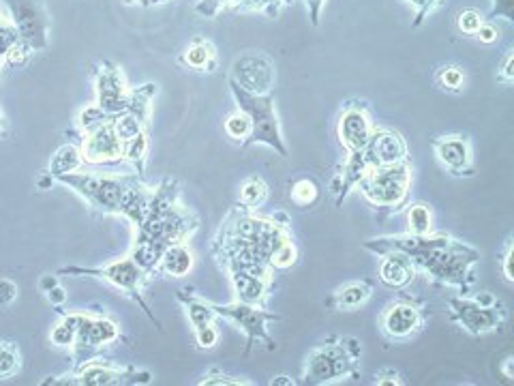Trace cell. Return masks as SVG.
<instances>
[{"label":"cell","mask_w":514,"mask_h":386,"mask_svg":"<svg viewBox=\"0 0 514 386\" xmlns=\"http://www.w3.org/2000/svg\"><path fill=\"white\" fill-rule=\"evenodd\" d=\"M326 0H307V11H309V20L313 26L320 24L322 18V7H324Z\"/></svg>","instance_id":"681fc988"},{"label":"cell","mask_w":514,"mask_h":386,"mask_svg":"<svg viewBox=\"0 0 514 386\" xmlns=\"http://www.w3.org/2000/svg\"><path fill=\"white\" fill-rule=\"evenodd\" d=\"M178 63L183 65L189 71H198V73H215L217 71V48L213 41H208L204 37H195L187 50L180 54Z\"/></svg>","instance_id":"7402d4cb"},{"label":"cell","mask_w":514,"mask_h":386,"mask_svg":"<svg viewBox=\"0 0 514 386\" xmlns=\"http://www.w3.org/2000/svg\"><path fill=\"white\" fill-rule=\"evenodd\" d=\"M63 314V320L58 324H54V329L50 333V341L58 348H67L71 350L73 341H75V333H78V311H73V314H67L63 309H56Z\"/></svg>","instance_id":"4dcf8cb0"},{"label":"cell","mask_w":514,"mask_h":386,"mask_svg":"<svg viewBox=\"0 0 514 386\" xmlns=\"http://www.w3.org/2000/svg\"><path fill=\"white\" fill-rule=\"evenodd\" d=\"M296 260H298V249H296L294 239H290V241H285L275 251V254H272L270 264H272V269H275V271H287V269H292V266L296 264Z\"/></svg>","instance_id":"74e56055"},{"label":"cell","mask_w":514,"mask_h":386,"mask_svg":"<svg viewBox=\"0 0 514 386\" xmlns=\"http://www.w3.org/2000/svg\"><path fill=\"white\" fill-rule=\"evenodd\" d=\"M435 80L444 88V91H450V93H461L465 88V73L457 65L442 67L440 71H437Z\"/></svg>","instance_id":"d590c367"},{"label":"cell","mask_w":514,"mask_h":386,"mask_svg":"<svg viewBox=\"0 0 514 386\" xmlns=\"http://www.w3.org/2000/svg\"><path fill=\"white\" fill-rule=\"evenodd\" d=\"M292 3L294 0H238L234 11H257L268 18H277L281 9Z\"/></svg>","instance_id":"836d02e7"},{"label":"cell","mask_w":514,"mask_h":386,"mask_svg":"<svg viewBox=\"0 0 514 386\" xmlns=\"http://www.w3.org/2000/svg\"><path fill=\"white\" fill-rule=\"evenodd\" d=\"M474 301L480 303V305H493V303H497V299H495V296H493L491 292H480V294H476Z\"/></svg>","instance_id":"f5cc1de1"},{"label":"cell","mask_w":514,"mask_h":386,"mask_svg":"<svg viewBox=\"0 0 514 386\" xmlns=\"http://www.w3.org/2000/svg\"><path fill=\"white\" fill-rule=\"evenodd\" d=\"M20 288L9 277H0V307H9L18 299Z\"/></svg>","instance_id":"b9f144b4"},{"label":"cell","mask_w":514,"mask_h":386,"mask_svg":"<svg viewBox=\"0 0 514 386\" xmlns=\"http://www.w3.org/2000/svg\"><path fill=\"white\" fill-rule=\"evenodd\" d=\"M365 157L371 168L392 166L407 159V144L401 133L390 127H373L371 138L365 146Z\"/></svg>","instance_id":"d6986e66"},{"label":"cell","mask_w":514,"mask_h":386,"mask_svg":"<svg viewBox=\"0 0 514 386\" xmlns=\"http://www.w3.org/2000/svg\"><path fill=\"white\" fill-rule=\"evenodd\" d=\"M52 183H54V176H50L48 172H43V174L37 178V187H39V189H50Z\"/></svg>","instance_id":"11a10c76"},{"label":"cell","mask_w":514,"mask_h":386,"mask_svg":"<svg viewBox=\"0 0 514 386\" xmlns=\"http://www.w3.org/2000/svg\"><path fill=\"white\" fill-rule=\"evenodd\" d=\"M228 84H230L232 97L236 101V108L240 112H245L251 121L249 138L240 144V148L245 151V148H249L253 144H264V146H270L272 151L281 157L290 155V151H287V144L283 140V133H281L275 95L272 93H268V95L247 93L245 88H240L232 78L228 80Z\"/></svg>","instance_id":"8992f818"},{"label":"cell","mask_w":514,"mask_h":386,"mask_svg":"<svg viewBox=\"0 0 514 386\" xmlns=\"http://www.w3.org/2000/svg\"><path fill=\"white\" fill-rule=\"evenodd\" d=\"M35 50L24 43L22 39L15 43L13 50L7 54V61H5V69H22L30 63V58H33Z\"/></svg>","instance_id":"f35d334b"},{"label":"cell","mask_w":514,"mask_h":386,"mask_svg":"<svg viewBox=\"0 0 514 386\" xmlns=\"http://www.w3.org/2000/svg\"><path fill=\"white\" fill-rule=\"evenodd\" d=\"M223 129H225V133H228L230 140L243 144L251 133V121H249V116L245 112L238 110L236 114L228 116V121H225Z\"/></svg>","instance_id":"e575fe53"},{"label":"cell","mask_w":514,"mask_h":386,"mask_svg":"<svg viewBox=\"0 0 514 386\" xmlns=\"http://www.w3.org/2000/svg\"><path fill=\"white\" fill-rule=\"evenodd\" d=\"M365 200L380 213V219L401 213L410 204L412 191V163L410 159L392 166L371 168L356 185Z\"/></svg>","instance_id":"277c9868"},{"label":"cell","mask_w":514,"mask_h":386,"mask_svg":"<svg viewBox=\"0 0 514 386\" xmlns=\"http://www.w3.org/2000/svg\"><path fill=\"white\" fill-rule=\"evenodd\" d=\"M373 123L369 116L367 101H347L339 118V142L345 153L365 151V146L373 133Z\"/></svg>","instance_id":"e0dca14e"},{"label":"cell","mask_w":514,"mask_h":386,"mask_svg":"<svg viewBox=\"0 0 514 386\" xmlns=\"http://www.w3.org/2000/svg\"><path fill=\"white\" fill-rule=\"evenodd\" d=\"M416 11V18H414V26H420L422 22H425L429 18V13L440 5V0H407Z\"/></svg>","instance_id":"ee69618b"},{"label":"cell","mask_w":514,"mask_h":386,"mask_svg":"<svg viewBox=\"0 0 514 386\" xmlns=\"http://www.w3.org/2000/svg\"><path fill=\"white\" fill-rule=\"evenodd\" d=\"M129 3L142 5V7H153V5H161V0H129Z\"/></svg>","instance_id":"680465c9"},{"label":"cell","mask_w":514,"mask_h":386,"mask_svg":"<svg viewBox=\"0 0 514 386\" xmlns=\"http://www.w3.org/2000/svg\"><path fill=\"white\" fill-rule=\"evenodd\" d=\"M198 384L200 386H253L251 380L225 374V371H221L219 367H210Z\"/></svg>","instance_id":"8d00e7d4"},{"label":"cell","mask_w":514,"mask_h":386,"mask_svg":"<svg viewBox=\"0 0 514 386\" xmlns=\"http://www.w3.org/2000/svg\"><path fill=\"white\" fill-rule=\"evenodd\" d=\"M362 346L356 337L332 335L313 348L302 369V384L322 386L345 378H358Z\"/></svg>","instance_id":"3957f363"},{"label":"cell","mask_w":514,"mask_h":386,"mask_svg":"<svg viewBox=\"0 0 514 386\" xmlns=\"http://www.w3.org/2000/svg\"><path fill=\"white\" fill-rule=\"evenodd\" d=\"M500 80L506 84H512V80H514V54L512 52L506 56L504 67L500 71Z\"/></svg>","instance_id":"f907efd6"},{"label":"cell","mask_w":514,"mask_h":386,"mask_svg":"<svg viewBox=\"0 0 514 386\" xmlns=\"http://www.w3.org/2000/svg\"><path fill=\"white\" fill-rule=\"evenodd\" d=\"M369 170H371V166L365 157V151L347 153L343 172L335 178V183H332V191L337 193V198H335L337 209L343 204V200L350 196L352 189H356V185L362 181V176H365Z\"/></svg>","instance_id":"44dd1931"},{"label":"cell","mask_w":514,"mask_h":386,"mask_svg":"<svg viewBox=\"0 0 514 386\" xmlns=\"http://www.w3.org/2000/svg\"><path fill=\"white\" fill-rule=\"evenodd\" d=\"M228 277L232 281L236 301L247 303V305H257V307L266 305L268 292L272 288V281L253 277V275H245V273H230Z\"/></svg>","instance_id":"603a6c76"},{"label":"cell","mask_w":514,"mask_h":386,"mask_svg":"<svg viewBox=\"0 0 514 386\" xmlns=\"http://www.w3.org/2000/svg\"><path fill=\"white\" fill-rule=\"evenodd\" d=\"M80 151L84 157V166L90 168H116L123 163V140L116 136L112 127V118L108 121L80 133Z\"/></svg>","instance_id":"5bb4252c"},{"label":"cell","mask_w":514,"mask_h":386,"mask_svg":"<svg viewBox=\"0 0 514 386\" xmlns=\"http://www.w3.org/2000/svg\"><path fill=\"white\" fill-rule=\"evenodd\" d=\"M487 18H506L508 22H514V0H493V9L489 11Z\"/></svg>","instance_id":"f6af8a7d"},{"label":"cell","mask_w":514,"mask_h":386,"mask_svg":"<svg viewBox=\"0 0 514 386\" xmlns=\"http://www.w3.org/2000/svg\"><path fill=\"white\" fill-rule=\"evenodd\" d=\"M56 275H67V277H90V279H101V281H108L114 288L123 290V294L127 299H131L135 305H138L144 316L153 322L159 331H163V326L159 322V318L153 314V309L146 303L144 299V288L148 284V273H144L135 260L131 256L125 258H118L114 262H108L103 266H63V269H58Z\"/></svg>","instance_id":"52a82bcc"},{"label":"cell","mask_w":514,"mask_h":386,"mask_svg":"<svg viewBox=\"0 0 514 386\" xmlns=\"http://www.w3.org/2000/svg\"><path fill=\"white\" fill-rule=\"evenodd\" d=\"M512 254H514L512 241H508L506 243V251H504V256H502V271H504V279L508 281V284H512V281H514V275H512Z\"/></svg>","instance_id":"7dc6e473"},{"label":"cell","mask_w":514,"mask_h":386,"mask_svg":"<svg viewBox=\"0 0 514 386\" xmlns=\"http://www.w3.org/2000/svg\"><path fill=\"white\" fill-rule=\"evenodd\" d=\"M294 384H298V382L292 380L290 376H275L270 380V386H294Z\"/></svg>","instance_id":"db71d44e"},{"label":"cell","mask_w":514,"mask_h":386,"mask_svg":"<svg viewBox=\"0 0 514 386\" xmlns=\"http://www.w3.org/2000/svg\"><path fill=\"white\" fill-rule=\"evenodd\" d=\"M155 376L148 369H138L133 365H118L112 361L93 359L80 367H75L67 376H56L43 380L41 384L48 386H142L150 384Z\"/></svg>","instance_id":"ba28073f"},{"label":"cell","mask_w":514,"mask_h":386,"mask_svg":"<svg viewBox=\"0 0 514 386\" xmlns=\"http://www.w3.org/2000/svg\"><path fill=\"white\" fill-rule=\"evenodd\" d=\"M193 269V251L189 249V243L172 245L163 251L157 277H185Z\"/></svg>","instance_id":"484cf974"},{"label":"cell","mask_w":514,"mask_h":386,"mask_svg":"<svg viewBox=\"0 0 514 386\" xmlns=\"http://www.w3.org/2000/svg\"><path fill=\"white\" fill-rule=\"evenodd\" d=\"M58 286V275L56 273H48V275H41V279H39V290L45 294V292H50L52 288H56Z\"/></svg>","instance_id":"816d5d0a"},{"label":"cell","mask_w":514,"mask_h":386,"mask_svg":"<svg viewBox=\"0 0 514 386\" xmlns=\"http://www.w3.org/2000/svg\"><path fill=\"white\" fill-rule=\"evenodd\" d=\"M193 337H195V344H198L200 350H210V348H215L219 344V331L215 329V324L204 326V329L195 331Z\"/></svg>","instance_id":"60d3db41"},{"label":"cell","mask_w":514,"mask_h":386,"mask_svg":"<svg viewBox=\"0 0 514 386\" xmlns=\"http://www.w3.org/2000/svg\"><path fill=\"white\" fill-rule=\"evenodd\" d=\"M45 296H48V301L52 303V307H56V309H63V305H65V301H67V292H65V288L63 286H56V288H52L50 292H45Z\"/></svg>","instance_id":"c3c4849f"},{"label":"cell","mask_w":514,"mask_h":386,"mask_svg":"<svg viewBox=\"0 0 514 386\" xmlns=\"http://www.w3.org/2000/svg\"><path fill=\"white\" fill-rule=\"evenodd\" d=\"M448 307L450 320L476 337L502 329V324L508 320V309L502 301L493 305H480L474 299H467V296H452V299H448Z\"/></svg>","instance_id":"8fae6325"},{"label":"cell","mask_w":514,"mask_h":386,"mask_svg":"<svg viewBox=\"0 0 514 386\" xmlns=\"http://www.w3.org/2000/svg\"><path fill=\"white\" fill-rule=\"evenodd\" d=\"M22 371V352L15 341L0 339V380H11Z\"/></svg>","instance_id":"f546056e"},{"label":"cell","mask_w":514,"mask_h":386,"mask_svg":"<svg viewBox=\"0 0 514 386\" xmlns=\"http://www.w3.org/2000/svg\"><path fill=\"white\" fill-rule=\"evenodd\" d=\"M373 384H375V386H403V384H405V380H403V376L399 374L397 369L386 367V369H380V371H377Z\"/></svg>","instance_id":"7bdbcfd3"},{"label":"cell","mask_w":514,"mask_h":386,"mask_svg":"<svg viewBox=\"0 0 514 386\" xmlns=\"http://www.w3.org/2000/svg\"><path fill=\"white\" fill-rule=\"evenodd\" d=\"M512 363H514V359H512V356H508V359H506V361H504V365H502V374H504V378H506V380H512V378H514Z\"/></svg>","instance_id":"9f6ffc18"},{"label":"cell","mask_w":514,"mask_h":386,"mask_svg":"<svg viewBox=\"0 0 514 386\" xmlns=\"http://www.w3.org/2000/svg\"><path fill=\"white\" fill-rule=\"evenodd\" d=\"M5 11H7V7H5L3 0H0V13H5Z\"/></svg>","instance_id":"91938a15"},{"label":"cell","mask_w":514,"mask_h":386,"mask_svg":"<svg viewBox=\"0 0 514 386\" xmlns=\"http://www.w3.org/2000/svg\"><path fill=\"white\" fill-rule=\"evenodd\" d=\"M435 155L452 176H474V155L467 136L452 133L433 140Z\"/></svg>","instance_id":"ac0fdd59"},{"label":"cell","mask_w":514,"mask_h":386,"mask_svg":"<svg viewBox=\"0 0 514 386\" xmlns=\"http://www.w3.org/2000/svg\"><path fill=\"white\" fill-rule=\"evenodd\" d=\"M266 200H268V185L264 183L262 176H251L243 185H240L238 202L247 206V209L257 211L260 206L266 204Z\"/></svg>","instance_id":"f1b7e54d"},{"label":"cell","mask_w":514,"mask_h":386,"mask_svg":"<svg viewBox=\"0 0 514 386\" xmlns=\"http://www.w3.org/2000/svg\"><path fill=\"white\" fill-rule=\"evenodd\" d=\"M435 239L437 241H433V245L425 251H418L410 260L435 284L455 286L461 296H467L474 284V266L480 262V251L452 239L450 234H435Z\"/></svg>","instance_id":"7a4b0ae2"},{"label":"cell","mask_w":514,"mask_h":386,"mask_svg":"<svg viewBox=\"0 0 514 386\" xmlns=\"http://www.w3.org/2000/svg\"><path fill=\"white\" fill-rule=\"evenodd\" d=\"M482 24H485V18H482L480 13L474 11V9L461 11L459 18H457L459 33H461V35H467V37H476V33L480 31Z\"/></svg>","instance_id":"ab89813d"},{"label":"cell","mask_w":514,"mask_h":386,"mask_svg":"<svg viewBox=\"0 0 514 386\" xmlns=\"http://www.w3.org/2000/svg\"><path fill=\"white\" fill-rule=\"evenodd\" d=\"M425 303L403 294L401 299L390 303L380 318V329L390 341H405L422 331L425 326Z\"/></svg>","instance_id":"9a60e30c"},{"label":"cell","mask_w":514,"mask_h":386,"mask_svg":"<svg viewBox=\"0 0 514 386\" xmlns=\"http://www.w3.org/2000/svg\"><path fill=\"white\" fill-rule=\"evenodd\" d=\"M371 294H373L371 281H367V279L352 281V284H347L332 294L326 301V307L335 309V311H352L360 305H365L371 299Z\"/></svg>","instance_id":"d4e9b609"},{"label":"cell","mask_w":514,"mask_h":386,"mask_svg":"<svg viewBox=\"0 0 514 386\" xmlns=\"http://www.w3.org/2000/svg\"><path fill=\"white\" fill-rule=\"evenodd\" d=\"M118 339H123V333H120L114 320L99 314H88V311H78V333H75L71 346L73 369L99 359L103 350L110 348Z\"/></svg>","instance_id":"30bf717a"},{"label":"cell","mask_w":514,"mask_h":386,"mask_svg":"<svg viewBox=\"0 0 514 386\" xmlns=\"http://www.w3.org/2000/svg\"><path fill=\"white\" fill-rule=\"evenodd\" d=\"M230 78L247 93L268 95L275 86V63L262 52L245 54L234 61Z\"/></svg>","instance_id":"2e32d148"},{"label":"cell","mask_w":514,"mask_h":386,"mask_svg":"<svg viewBox=\"0 0 514 386\" xmlns=\"http://www.w3.org/2000/svg\"><path fill=\"white\" fill-rule=\"evenodd\" d=\"M135 178H142L135 172L131 174H112V172H73L56 178V183L69 187L71 191L103 215H118L123 209L125 193Z\"/></svg>","instance_id":"5b68a950"},{"label":"cell","mask_w":514,"mask_h":386,"mask_svg":"<svg viewBox=\"0 0 514 386\" xmlns=\"http://www.w3.org/2000/svg\"><path fill=\"white\" fill-rule=\"evenodd\" d=\"M84 168V157L80 151V144H63L58 148V151L52 155L50 159V166L48 172L50 176H54V181L58 176L63 174H73V172H80Z\"/></svg>","instance_id":"4316f807"},{"label":"cell","mask_w":514,"mask_h":386,"mask_svg":"<svg viewBox=\"0 0 514 386\" xmlns=\"http://www.w3.org/2000/svg\"><path fill=\"white\" fill-rule=\"evenodd\" d=\"M380 269H377V277L382 284L390 290H405L412 284L416 277V264L410 260V256L401 254V251H390V254L380 256Z\"/></svg>","instance_id":"ffe728a7"},{"label":"cell","mask_w":514,"mask_h":386,"mask_svg":"<svg viewBox=\"0 0 514 386\" xmlns=\"http://www.w3.org/2000/svg\"><path fill=\"white\" fill-rule=\"evenodd\" d=\"M7 129H9L7 116L3 114V110H0V138H5V136H7Z\"/></svg>","instance_id":"6f0895ef"},{"label":"cell","mask_w":514,"mask_h":386,"mask_svg":"<svg viewBox=\"0 0 514 386\" xmlns=\"http://www.w3.org/2000/svg\"><path fill=\"white\" fill-rule=\"evenodd\" d=\"M18 35L35 52L50 46V16L43 0H3Z\"/></svg>","instance_id":"7c38bea8"},{"label":"cell","mask_w":514,"mask_h":386,"mask_svg":"<svg viewBox=\"0 0 514 386\" xmlns=\"http://www.w3.org/2000/svg\"><path fill=\"white\" fill-rule=\"evenodd\" d=\"M148 151H150V133L144 131L140 136H135L133 140H127L123 144V163H129L133 172L144 178Z\"/></svg>","instance_id":"83f0119b"},{"label":"cell","mask_w":514,"mask_h":386,"mask_svg":"<svg viewBox=\"0 0 514 386\" xmlns=\"http://www.w3.org/2000/svg\"><path fill=\"white\" fill-rule=\"evenodd\" d=\"M213 309H215L217 318H223V320L236 324V329L243 331L247 335L245 356L257 344H264L268 352H272V350L277 348V341L272 339L270 333H268V326L272 322H281L283 320L279 314H275V311H266L264 307L247 305V303H240V301H234L230 305L213 303Z\"/></svg>","instance_id":"9c48e42d"},{"label":"cell","mask_w":514,"mask_h":386,"mask_svg":"<svg viewBox=\"0 0 514 386\" xmlns=\"http://www.w3.org/2000/svg\"><path fill=\"white\" fill-rule=\"evenodd\" d=\"M407 232L410 234H431L433 232V213L425 202L407 204Z\"/></svg>","instance_id":"1f68e13d"},{"label":"cell","mask_w":514,"mask_h":386,"mask_svg":"<svg viewBox=\"0 0 514 386\" xmlns=\"http://www.w3.org/2000/svg\"><path fill=\"white\" fill-rule=\"evenodd\" d=\"M93 78H95V91H97L95 106L105 116H116L131 106L133 88H129L125 73L118 65L110 61L95 65Z\"/></svg>","instance_id":"4fadbf2b"},{"label":"cell","mask_w":514,"mask_h":386,"mask_svg":"<svg viewBox=\"0 0 514 386\" xmlns=\"http://www.w3.org/2000/svg\"><path fill=\"white\" fill-rule=\"evenodd\" d=\"M290 198L300 209H311L320 200V187L313 178H298L296 183L290 185Z\"/></svg>","instance_id":"d6a6232c"},{"label":"cell","mask_w":514,"mask_h":386,"mask_svg":"<svg viewBox=\"0 0 514 386\" xmlns=\"http://www.w3.org/2000/svg\"><path fill=\"white\" fill-rule=\"evenodd\" d=\"M176 301L185 307L193 333L204 329V326L215 324L217 314H215V309H213V303L202 299V296H198L193 290H189V288L178 290L176 292Z\"/></svg>","instance_id":"cb8c5ba5"},{"label":"cell","mask_w":514,"mask_h":386,"mask_svg":"<svg viewBox=\"0 0 514 386\" xmlns=\"http://www.w3.org/2000/svg\"><path fill=\"white\" fill-rule=\"evenodd\" d=\"M198 230L200 215L183 202V189L176 178L165 176L155 187L144 224L135 228L133 243L150 245L163 254L172 245L189 243Z\"/></svg>","instance_id":"6da1fadb"},{"label":"cell","mask_w":514,"mask_h":386,"mask_svg":"<svg viewBox=\"0 0 514 386\" xmlns=\"http://www.w3.org/2000/svg\"><path fill=\"white\" fill-rule=\"evenodd\" d=\"M476 37L480 39V43H487V46H491V43H495L497 37H500V28H497L495 24H482Z\"/></svg>","instance_id":"bcb514c9"}]
</instances>
